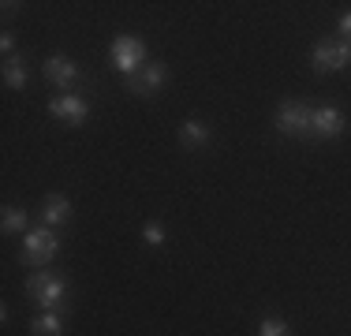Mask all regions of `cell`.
I'll list each match as a JSON object with an SVG mask.
<instances>
[{"label":"cell","instance_id":"cell-1","mask_svg":"<svg viewBox=\"0 0 351 336\" xmlns=\"http://www.w3.org/2000/svg\"><path fill=\"white\" fill-rule=\"evenodd\" d=\"M27 299L41 310H60L64 299H68V280L64 273H49V269H38L34 276H27Z\"/></svg>","mask_w":351,"mask_h":336},{"label":"cell","instance_id":"cell-2","mask_svg":"<svg viewBox=\"0 0 351 336\" xmlns=\"http://www.w3.org/2000/svg\"><path fill=\"white\" fill-rule=\"evenodd\" d=\"M56 254H60V235L53 228H30L23 235V250H19L23 265H49Z\"/></svg>","mask_w":351,"mask_h":336},{"label":"cell","instance_id":"cell-3","mask_svg":"<svg viewBox=\"0 0 351 336\" xmlns=\"http://www.w3.org/2000/svg\"><path fill=\"white\" fill-rule=\"evenodd\" d=\"M108 60H112V67L128 79V75L142 71V60H146V41L135 38V34H120V38L112 41V49H108Z\"/></svg>","mask_w":351,"mask_h":336},{"label":"cell","instance_id":"cell-4","mask_svg":"<svg viewBox=\"0 0 351 336\" xmlns=\"http://www.w3.org/2000/svg\"><path fill=\"white\" fill-rule=\"evenodd\" d=\"M41 75H45V82L49 86H56L60 94H79V82H82V67L71 60V56H64V53H53V56H45V64H41Z\"/></svg>","mask_w":351,"mask_h":336},{"label":"cell","instance_id":"cell-5","mask_svg":"<svg viewBox=\"0 0 351 336\" xmlns=\"http://www.w3.org/2000/svg\"><path fill=\"white\" fill-rule=\"evenodd\" d=\"M277 131L291 139H311L314 134V108L303 101H284L277 108Z\"/></svg>","mask_w":351,"mask_h":336},{"label":"cell","instance_id":"cell-6","mask_svg":"<svg viewBox=\"0 0 351 336\" xmlns=\"http://www.w3.org/2000/svg\"><path fill=\"white\" fill-rule=\"evenodd\" d=\"M49 116L68 123V128H82L90 116V101L82 94H56V97H49Z\"/></svg>","mask_w":351,"mask_h":336},{"label":"cell","instance_id":"cell-7","mask_svg":"<svg viewBox=\"0 0 351 336\" xmlns=\"http://www.w3.org/2000/svg\"><path fill=\"white\" fill-rule=\"evenodd\" d=\"M165 79H169V67H165L161 60H154V64L142 67V71L128 75V79H123V90L135 94V97H154L157 90L165 86Z\"/></svg>","mask_w":351,"mask_h":336},{"label":"cell","instance_id":"cell-8","mask_svg":"<svg viewBox=\"0 0 351 336\" xmlns=\"http://www.w3.org/2000/svg\"><path fill=\"white\" fill-rule=\"evenodd\" d=\"M311 64L314 71H344V67L351 64V45L348 41H322V45L311 49Z\"/></svg>","mask_w":351,"mask_h":336},{"label":"cell","instance_id":"cell-9","mask_svg":"<svg viewBox=\"0 0 351 336\" xmlns=\"http://www.w3.org/2000/svg\"><path fill=\"white\" fill-rule=\"evenodd\" d=\"M348 128V116L337 105H322L314 108V139H340Z\"/></svg>","mask_w":351,"mask_h":336},{"label":"cell","instance_id":"cell-10","mask_svg":"<svg viewBox=\"0 0 351 336\" xmlns=\"http://www.w3.org/2000/svg\"><path fill=\"white\" fill-rule=\"evenodd\" d=\"M41 221H45V228H64L71 221V202L64 195H49L41 202Z\"/></svg>","mask_w":351,"mask_h":336},{"label":"cell","instance_id":"cell-11","mask_svg":"<svg viewBox=\"0 0 351 336\" xmlns=\"http://www.w3.org/2000/svg\"><path fill=\"white\" fill-rule=\"evenodd\" d=\"M210 142V123L202 120H183L180 123V146L183 149H202Z\"/></svg>","mask_w":351,"mask_h":336},{"label":"cell","instance_id":"cell-12","mask_svg":"<svg viewBox=\"0 0 351 336\" xmlns=\"http://www.w3.org/2000/svg\"><path fill=\"white\" fill-rule=\"evenodd\" d=\"M0 71H4V86L8 90H23L27 86V56L23 53H15V56H4V67H0Z\"/></svg>","mask_w":351,"mask_h":336},{"label":"cell","instance_id":"cell-13","mask_svg":"<svg viewBox=\"0 0 351 336\" xmlns=\"http://www.w3.org/2000/svg\"><path fill=\"white\" fill-rule=\"evenodd\" d=\"M30 333L34 336H64V314L60 310H41L34 322H30Z\"/></svg>","mask_w":351,"mask_h":336},{"label":"cell","instance_id":"cell-14","mask_svg":"<svg viewBox=\"0 0 351 336\" xmlns=\"http://www.w3.org/2000/svg\"><path fill=\"white\" fill-rule=\"evenodd\" d=\"M0 228H4V235H27V209H19V206H4L0 209Z\"/></svg>","mask_w":351,"mask_h":336},{"label":"cell","instance_id":"cell-15","mask_svg":"<svg viewBox=\"0 0 351 336\" xmlns=\"http://www.w3.org/2000/svg\"><path fill=\"white\" fill-rule=\"evenodd\" d=\"M258 336H291V325L284 322V317L269 314V317H262V322H258Z\"/></svg>","mask_w":351,"mask_h":336},{"label":"cell","instance_id":"cell-16","mask_svg":"<svg viewBox=\"0 0 351 336\" xmlns=\"http://www.w3.org/2000/svg\"><path fill=\"white\" fill-rule=\"evenodd\" d=\"M165 239H169V232H165L161 221H146V224H142V243H146V247H165Z\"/></svg>","mask_w":351,"mask_h":336},{"label":"cell","instance_id":"cell-17","mask_svg":"<svg viewBox=\"0 0 351 336\" xmlns=\"http://www.w3.org/2000/svg\"><path fill=\"white\" fill-rule=\"evenodd\" d=\"M337 30H340V41H348V45H351V12H344V15H340Z\"/></svg>","mask_w":351,"mask_h":336},{"label":"cell","instance_id":"cell-18","mask_svg":"<svg viewBox=\"0 0 351 336\" xmlns=\"http://www.w3.org/2000/svg\"><path fill=\"white\" fill-rule=\"evenodd\" d=\"M0 49H4V56H15V34L12 30L0 34Z\"/></svg>","mask_w":351,"mask_h":336}]
</instances>
